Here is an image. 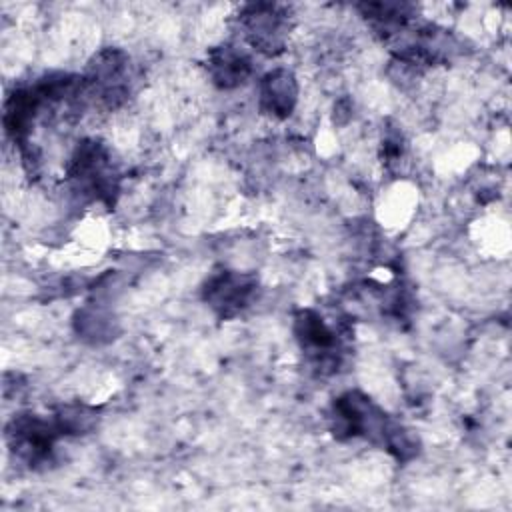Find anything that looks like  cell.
<instances>
[{
    "instance_id": "obj_1",
    "label": "cell",
    "mask_w": 512,
    "mask_h": 512,
    "mask_svg": "<svg viewBox=\"0 0 512 512\" xmlns=\"http://www.w3.org/2000/svg\"><path fill=\"white\" fill-rule=\"evenodd\" d=\"M332 432L340 440L366 438L380 444L398 460H410L418 452V440L400 422L392 420L366 394L346 392L332 404Z\"/></svg>"
},
{
    "instance_id": "obj_2",
    "label": "cell",
    "mask_w": 512,
    "mask_h": 512,
    "mask_svg": "<svg viewBox=\"0 0 512 512\" xmlns=\"http://www.w3.org/2000/svg\"><path fill=\"white\" fill-rule=\"evenodd\" d=\"M56 422H48L36 414H18L6 424V444L14 456L28 466L48 462L54 442L60 436Z\"/></svg>"
},
{
    "instance_id": "obj_3",
    "label": "cell",
    "mask_w": 512,
    "mask_h": 512,
    "mask_svg": "<svg viewBox=\"0 0 512 512\" xmlns=\"http://www.w3.org/2000/svg\"><path fill=\"white\" fill-rule=\"evenodd\" d=\"M68 176L76 192L92 194L94 198L110 196L116 188L110 154L96 140H86L76 148L70 160Z\"/></svg>"
},
{
    "instance_id": "obj_4",
    "label": "cell",
    "mask_w": 512,
    "mask_h": 512,
    "mask_svg": "<svg viewBox=\"0 0 512 512\" xmlns=\"http://www.w3.org/2000/svg\"><path fill=\"white\" fill-rule=\"evenodd\" d=\"M240 26L252 48L262 54L274 56L284 50L290 18L288 12L278 4H250L242 10Z\"/></svg>"
},
{
    "instance_id": "obj_5",
    "label": "cell",
    "mask_w": 512,
    "mask_h": 512,
    "mask_svg": "<svg viewBox=\"0 0 512 512\" xmlns=\"http://www.w3.org/2000/svg\"><path fill=\"white\" fill-rule=\"evenodd\" d=\"M300 348L308 354L314 368L332 372L340 364V332L332 328L316 310H300L294 320Z\"/></svg>"
},
{
    "instance_id": "obj_6",
    "label": "cell",
    "mask_w": 512,
    "mask_h": 512,
    "mask_svg": "<svg viewBox=\"0 0 512 512\" xmlns=\"http://www.w3.org/2000/svg\"><path fill=\"white\" fill-rule=\"evenodd\" d=\"M130 58L118 48H106L88 66V90L108 108L120 106L128 96Z\"/></svg>"
},
{
    "instance_id": "obj_7",
    "label": "cell",
    "mask_w": 512,
    "mask_h": 512,
    "mask_svg": "<svg viewBox=\"0 0 512 512\" xmlns=\"http://www.w3.org/2000/svg\"><path fill=\"white\" fill-rule=\"evenodd\" d=\"M256 278L252 274L222 270L204 284V300L222 318L240 314L256 294Z\"/></svg>"
},
{
    "instance_id": "obj_8",
    "label": "cell",
    "mask_w": 512,
    "mask_h": 512,
    "mask_svg": "<svg viewBox=\"0 0 512 512\" xmlns=\"http://www.w3.org/2000/svg\"><path fill=\"white\" fill-rule=\"evenodd\" d=\"M260 110L274 118H288L298 102V84L290 70L276 68L260 80Z\"/></svg>"
},
{
    "instance_id": "obj_9",
    "label": "cell",
    "mask_w": 512,
    "mask_h": 512,
    "mask_svg": "<svg viewBox=\"0 0 512 512\" xmlns=\"http://www.w3.org/2000/svg\"><path fill=\"white\" fill-rule=\"evenodd\" d=\"M208 72L220 88H236L252 74V60L234 44H222L208 54Z\"/></svg>"
},
{
    "instance_id": "obj_10",
    "label": "cell",
    "mask_w": 512,
    "mask_h": 512,
    "mask_svg": "<svg viewBox=\"0 0 512 512\" xmlns=\"http://www.w3.org/2000/svg\"><path fill=\"white\" fill-rule=\"evenodd\" d=\"M76 328L80 336L90 338L92 342H100L114 334V320L100 308H84L78 312Z\"/></svg>"
},
{
    "instance_id": "obj_11",
    "label": "cell",
    "mask_w": 512,
    "mask_h": 512,
    "mask_svg": "<svg viewBox=\"0 0 512 512\" xmlns=\"http://www.w3.org/2000/svg\"><path fill=\"white\" fill-rule=\"evenodd\" d=\"M54 422L62 434H84L96 424V412L88 406H66L58 410Z\"/></svg>"
}]
</instances>
